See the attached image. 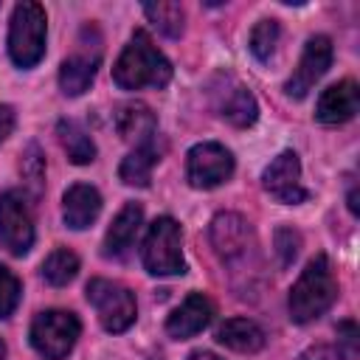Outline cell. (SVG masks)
Listing matches in <instances>:
<instances>
[{
	"instance_id": "obj_1",
	"label": "cell",
	"mask_w": 360,
	"mask_h": 360,
	"mask_svg": "<svg viewBox=\"0 0 360 360\" xmlns=\"http://www.w3.org/2000/svg\"><path fill=\"white\" fill-rule=\"evenodd\" d=\"M112 79L124 90H141V87H163L172 79L169 59L155 48L146 31H135L127 48L121 51L118 62L112 65Z\"/></svg>"
},
{
	"instance_id": "obj_2",
	"label": "cell",
	"mask_w": 360,
	"mask_h": 360,
	"mask_svg": "<svg viewBox=\"0 0 360 360\" xmlns=\"http://www.w3.org/2000/svg\"><path fill=\"white\" fill-rule=\"evenodd\" d=\"M338 298V278L323 253L307 262L298 281L290 290V318L295 323H309L323 315Z\"/></svg>"
},
{
	"instance_id": "obj_3",
	"label": "cell",
	"mask_w": 360,
	"mask_h": 360,
	"mask_svg": "<svg viewBox=\"0 0 360 360\" xmlns=\"http://www.w3.org/2000/svg\"><path fill=\"white\" fill-rule=\"evenodd\" d=\"M8 53L14 65L34 68L45 53V8L34 0L14 6L8 25Z\"/></svg>"
},
{
	"instance_id": "obj_4",
	"label": "cell",
	"mask_w": 360,
	"mask_h": 360,
	"mask_svg": "<svg viewBox=\"0 0 360 360\" xmlns=\"http://www.w3.org/2000/svg\"><path fill=\"white\" fill-rule=\"evenodd\" d=\"M141 256H143V267L152 276H177V273H183L186 262H183L180 225L172 217H158L149 225Z\"/></svg>"
},
{
	"instance_id": "obj_5",
	"label": "cell",
	"mask_w": 360,
	"mask_h": 360,
	"mask_svg": "<svg viewBox=\"0 0 360 360\" xmlns=\"http://www.w3.org/2000/svg\"><path fill=\"white\" fill-rule=\"evenodd\" d=\"M79 332H82V323L73 312L48 309V312H39L31 323V346L45 360H65L76 346Z\"/></svg>"
},
{
	"instance_id": "obj_6",
	"label": "cell",
	"mask_w": 360,
	"mask_h": 360,
	"mask_svg": "<svg viewBox=\"0 0 360 360\" xmlns=\"http://www.w3.org/2000/svg\"><path fill=\"white\" fill-rule=\"evenodd\" d=\"M87 301L96 307V315L107 332H124L135 323V295L110 278H93L87 284Z\"/></svg>"
},
{
	"instance_id": "obj_7",
	"label": "cell",
	"mask_w": 360,
	"mask_h": 360,
	"mask_svg": "<svg viewBox=\"0 0 360 360\" xmlns=\"http://www.w3.org/2000/svg\"><path fill=\"white\" fill-rule=\"evenodd\" d=\"M208 98H211V107L217 110V115H222L233 127H250L259 115L256 98L231 73H217L208 82Z\"/></svg>"
},
{
	"instance_id": "obj_8",
	"label": "cell",
	"mask_w": 360,
	"mask_h": 360,
	"mask_svg": "<svg viewBox=\"0 0 360 360\" xmlns=\"http://www.w3.org/2000/svg\"><path fill=\"white\" fill-rule=\"evenodd\" d=\"M0 242L14 256L28 253L34 245V219L20 191L0 194Z\"/></svg>"
},
{
	"instance_id": "obj_9",
	"label": "cell",
	"mask_w": 360,
	"mask_h": 360,
	"mask_svg": "<svg viewBox=\"0 0 360 360\" xmlns=\"http://www.w3.org/2000/svg\"><path fill=\"white\" fill-rule=\"evenodd\" d=\"M233 174V158L219 143H197L186 158V177L194 188H214Z\"/></svg>"
},
{
	"instance_id": "obj_10",
	"label": "cell",
	"mask_w": 360,
	"mask_h": 360,
	"mask_svg": "<svg viewBox=\"0 0 360 360\" xmlns=\"http://www.w3.org/2000/svg\"><path fill=\"white\" fill-rule=\"evenodd\" d=\"M329 65H332V42H329V37H312L307 42V48H304V53H301L292 76L284 84L287 96L304 98L312 90V84L326 73Z\"/></svg>"
},
{
	"instance_id": "obj_11",
	"label": "cell",
	"mask_w": 360,
	"mask_h": 360,
	"mask_svg": "<svg viewBox=\"0 0 360 360\" xmlns=\"http://www.w3.org/2000/svg\"><path fill=\"white\" fill-rule=\"evenodd\" d=\"M264 188L278 200V202H287V205H295V202H304L307 200V188L301 186V163H298V155L295 152H281L267 169H264Z\"/></svg>"
},
{
	"instance_id": "obj_12",
	"label": "cell",
	"mask_w": 360,
	"mask_h": 360,
	"mask_svg": "<svg viewBox=\"0 0 360 360\" xmlns=\"http://www.w3.org/2000/svg\"><path fill=\"white\" fill-rule=\"evenodd\" d=\"M208 236H211V245H214L217 256L225 259V262H233V259L245 256V253H248V245H250V239H253L250 225H248L239 214H231V211L217 214V217L211 219Z\"/></svg>"
},
{
	"instance_id": "obj_13",
	"label": "cell",
	"mask_w": 360,
	"mask_h": 360,
	"mask_svg": "<svg viewBox=\"0 0 360 360\" xmlns=\"http://www.w3.org/2000/svg\"><path fill=\"white\" fill-rule=\"evenodd\" d=\"M98 62H101V51H93L90 53V45L82 39L79 42V51L70 53L62 68H59V87L65 96H82L93 79H96V70H98Z\"/></svg>"
},
{
	"instance_id": "obj_14",
	"label": "cell",
	"mask_w": 360,
	"mask_h": 360,
	"mask_svg": "<svg viewBox=\"0 0 360 360\" xmlns=\"http://www.w3.org/2000/svg\"><path fill=\"white\" fill-rule=\"evenodd\" d=\"M357 104H360V90H357V82L354 79H343L332 87H326L318 98V121L321 124H343L349 118H354L357 112Z\"/></svg>"
},
{
	"instance_id": "obj_15",
	"label": "cell",
	"mask_w": 360,
	"mask_h": 360,
	"mask_svg": "<svg viewBox=\"0 0 360 360\" xmlns=\"http://www.w3.org/2000/svg\"><path fill=\"white\" fill-rule=\"evenodd\" d=\"M211 315H214L211 301H208L202 292H191V295H188V298L169 315V321H166V332H169L174 340H186V338L202 332V329L208 326Z\"/></svg>"
},
{
	"instance_id": "obj_16",
	"label": "cell",
	"mask_w": 360,
	"mask_h": 360,
	"mask_svg": "<svg viewBox=\"0 0 360 360\" xmlns=\"http://www.w3.org/2000/svg\"><path fill=\"white\" fill-rule=\"evenodd\" d=\"M101 211V194L87 186V183H76L65 191V200H62V217H65V225L73 228V231H82L87 228Z\"/></svg>"
},
{
	"instance_id": "obj_17",
	"label": "cell",
	"mask_w": 360,
	"mask_h": 360,
	"mask_svg": "<svg viewBox=\"0 0 360 360\" xmlns=\"http://www.w3.org/2000/svg\"><path fill=\"white\" fill-rule=\"evenodd\" d=\"M160 155H163V143L158 141V135H152L149 141L135 143V149L121 160L118 177H121L127 186H149L152 166L160 160Z\"/></svg>"
},
{
	"instance_id": "obj_18",
	"label": "cell",
	"mask_w": 360,
	"mask_h": 360,
	"mask_svg": "<svg viewBox=\"0 0 360 360\" xmlns=\"http://www.w3.org/2000/svg\"><path fill=\"white\" fill-rule=\"evenodd\" d=\"M115 129L124 141H149L152 135H158V121H155V112L141 104V101H127L118 107L115 112Z\"/></svg>"
},
{
	"instance_id": "obj_19",
	"label": "cell",
	"mask_w": 360,
	"mask_h": 360,
	"mask_svg": "<svg viewBox=\"0 0 360 360\" xmlns=\"http://www.w3.org/2000/svg\"><path fill=\"white\" fill-rule=\"evenodd\" d=\"M141 219H143V208L138 202H127L118 211V217L112 219V225H110V231L104 236V253L107 256L127 253V248L132 245V239H135V233L141 228Z\"/></svg>"
},
{
	"instance_id": "obj_20",
	"label": "cell",
	"mask_w": 360,
	"mask_h": 360,
	"mask_svg": "<svg viewBox=\"0 0 360 360\" xmlns=\"http://www.w3.org/2000/svg\"><path fill=\"white\" fill-rule=\"evenodd\" d=\"M217 340L233 352H259L264 346V332L248 318H228L217 329Z\"/></svg>"
},
{
	"instance_id": "obj_21",
	"label": "cell",
	"mask_w": 360,
	"mask_h": 360,
	"mask_svg": "<svg viewBox=\"0 0 360 360\" xmlns=\"http://www.w3.org/2000/svg\"><path fill=\"white\" fill-rule=\"evenodd\" d=\"M56 135H59V143H62V149L68 152L70 163L84 166V163H90V160L96 158V143H93V138H90L76 121H59V124H56Z\"/></svg>"
},
{
	"instance_id": "obj_22",
	"label": "cell",
	"mask_w": 360,
	"mask_h": 360,
	"mask_svg": "<svg viewBox=\"0 0 360 360\" xmlns=\"http://www.w3.org/2000/svg\"><path fill=\"white\" fill-rule=\"evenodd\" d=\"M79 273V256L68 248H56L45 262H42V278L53 287H65L68 281H73V276Z\"/></svg>"
},
{
	"instance_id": "obj_23",
	"label": "cell",
	"mask_w": 360,
	"mask_h": 360,
	"mask_svg": "<svg viewBox=\"0 0 360 360\" xmlns=\"http://www.w3.org/2000/svg\"><path fill=\"white\" fill-rule=\"evenodd\" d=\"M143 14L152 20V25L166 34V37H180L183 34V20H186V11L180 3H149L143 6Z\"/></svg>"
},
{
	"instance_id": "obj_24",
	"label": "cell",
	"mask_w": 360,
	"mask_h": 360,
	"mask_svg": "<svg viewBox=\"0 0 360 360\" xmlns=\"http://www.w3.org/2000/svg\"><path fill=\"white\" fill-rule=\"evenodd\" d=\"M20 172H22V180L28 186V191L34 197H39L42 191V180H45V158L39 152L37 143H28L25 152H22V160H20Z\"/></svg>"
},
{
	"instance_id": "obj_25",
	"label": "cell",
	"mask_w": 360,
	"mask_h": 360,
	"mask_svg": "<svg viewBox=\"0 0 360 360\" xmlns=\"http://www.w3.org/2000/svg\"><path fill=\"white\" fill-rule=\"evenodd\" d=\"M278 45V22L276 20H259L250 31V51L256 59H270Z\"/></svg>"
},
{
	"instance_id": "obj_26",
	"label": "cell",
	"mask_w": 360,
	"mask_h": 360,
	"mask_svg": "<svg viewBox=\"0 0 360 360\" xmlns=\"http://www.w3.org/2000/svg\"><path fill=\"white\" fill-rule=\"evenodd\" d=\"M20 292H22L20 278H17L6 264H0V318H8V315L17 309Z\"/></svg>"
},
{
	"instance_id": "obj_27",
	"label": "cell",
	"mask_w": 360,
	"mask_h": 360,
	"mask_svg": "<svg viewBox=\"0 0 360 360\" xmlns=\"http://www.w3.org/2000/svg\"><path fill=\"white\" fill-rule=\"evenodd\" d=\"M298 248H301V236L292 228H278L276 231V250L281 256V264H290L295 259Z\"/></svg>"
},
{
	"instance_id": "obj_28",
	"label": "cell",
	"mask_w": 360,
	"mask_h": 360,
	"mask_svg": "<svg viewBox=\"0 0 360 360\" xmlns=\"http://www.w3.org/2000/svg\"><path fill=\"white\" fill-rule=\"evenodd\" d=\"M338 338H340V343L346 346V352L354 354V349H357V326H354V321H343V323L338 326Z\"/></svg>"
},
{
	"instance_id": "obj_29",
	"label": "cell",
	"mask_w": 360,
	"mask_h": 360,
	"mask_svg": "<svg viewBox=\"0 0 360 360\" xmlns=\"http://www.w3.org/2000/svg\"><path fill=\"white\" fill-rule=\"evenodd\" d=\"M11 129H14V110L8 104H0V141H6Z\"/></svg>"
},
{
	"instance_id": "obj_30",
	"label": "cell",
	"mask_w": 360,
	"mask_h": 360,
	"mask_svg": "<svg viewBox=\"0 0 360 360\" xmlns=\"http://www.w3.org/2000/svg\"><path fill=\"white\" fill-rule=\"evenodd\" d=\"M188 360H219L217 354H211V352H197V354H191Z\"/></svg>"
},
{
	"instance_id": "obj_31",
	"label": "cell",
	"mask_w": 360,
	"mask_h": 360,
	"mask_svg": "<svg viewBox=\"0 0 360 360\" xmlns=\"http://www.w3.org/2000/svg\"><path fill=\"white\" fill-rule=\"evenodd\" d=\"M0 360H6V343L0 340Z\"/></svg>"
},
{
	"instance_id": "obj_32",
	"label": "cell",
	"mask_w": 360,
	"mask_h": 360,
	"mask_svg": "<svg viewBox=\"0 0 360 360\" xmlns=\"http://www.w3.org/2000/svg\"><path fill=\"white\" fill-rule=\"evenodd\" d=\"M149 360H163V357H160V354H155V357H149Z\"/></svg>"
}]
</instances>
